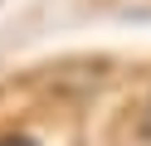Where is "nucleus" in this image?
I'll return each mask as SVG.
<instances>
[{
    "instance_id": "f257e3e1",
    "label": "nucleus",
    "mask_w": 151,
    "mask_h": 146,
    "mask_svg": "<svg viewBox=\"0 0 151 146\" xmlns=\"http://www.w3.org/2000/svg\"><path fill=\"white\" fill-rule=\"evenodd\" d=\"M0 146H34L29 136H0Z\"/></svg>"
},
{
    "instance_id": "f03ea898",
    "label": "nucleus",
    "mask_w": 151,
    "mask_h": 146,
    "mask_svg": "<svg viewBox=\"0 0 151 146\" xmlns=\"http://www.w3.org/2000/svg\"><path fill=\"white\" fill-rule=\"evenodd\" d=\"M141 136L151 141V107H146V122H141Z\"/></svg>"
}]
</instances>
